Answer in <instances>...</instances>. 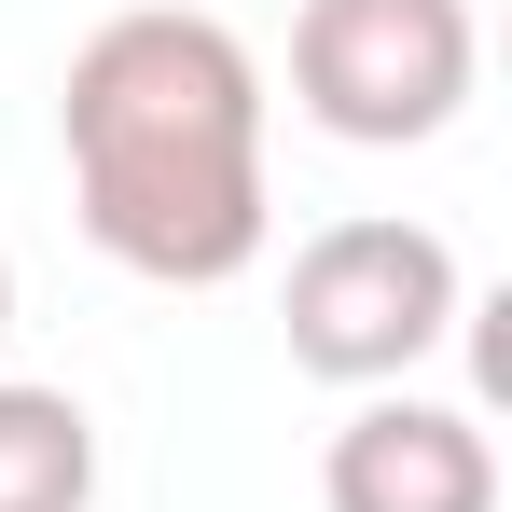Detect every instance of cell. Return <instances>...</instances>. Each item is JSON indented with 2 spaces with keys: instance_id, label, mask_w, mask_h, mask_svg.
Wrapping results in <instances>:
<instances>
[{
  "instance_id": "obj_1",
  "label": "cell",
  "mask_w": 512,
  "mask_h": 512,
  "mask_svg": "<svg viewBox=\"0 0 512 512\" xmlns=\"http://www.w3.org/2000/svg\"><path fill=\"white\" fill-rule=\"evenodd\" d=\"M56 153H70V208L125 277L153 291H222L250 277L277 236L263 194V70L250 42L194 0H125L70 42L56 84Z\"/></svg>"
},
{
  "instance_id": "obj_6",
  "label": "cell",
  "mask_w": 512,
  "mask_h": 512,
  "mask_svg": "<svg viewBox=\"0 0 512 512\" xmlns=\"http://www.w3.org/2000/svg\"><path fill=\"white\" fill-rule=\"evenodd\" d=\"M0 333H14V250H0Z\"/></svg>"
},
{
  "instance_id": "obj_2",
  "label": "cell",
  "mask_w": 512,
  "mask_h": 512,
  "mask_svg": "<svg viewBox=\"0 0 512 512\" xmlns=\"http://www.w3.org/2000/svg\"><path fill=\"white\" fill-rule=\"evenodd\" d=\"M471 319V277L457 250L402 222V208H360V222H319L291 250V291H277V333L319 388H402L429 346Z\"/></svg>"
},
{
  "instance_id": "obj_4",
  "label": "cell",
  "mask_w": 512,
  "mask_h": 512,
  "mask_svg": "<svg viewBox=\"0 0 512 512\" xmlns=\"http://www.w3.org/2000/svg\"><path fill=\"white\" fill-rule=\"evenodd\" d=\"M319 499L333 512H499V443L457 402L360 388V416L319 443Z\"/></svg>"
},
{
  "instance_id": "obj_3",
  "label": "cell",
  "mask_w": 512,
  "mask_h": 512,
  "mask_svg": "<svg viewBox=\"0 0 512 512\" xmlns=\"http://www.w3.org/2000/svg\"><path fill=\"white\" fill-rule=\"evenodd\" d=\"M485 84L471 0H305L291 14V97L346 153H416Z\"/></svg>"
},
{
  "instance_id": "obj_5",
  "label": "cell",
  "mask_w": 512,
  "mask_h": 512,
  "mask_svg": "<svg viewBox=\"0 0 512 512\" xmlns=\"http://www.w3.org/2000/svg\"><path fill=\"white\" fill-rule=\"evenodd\" d=\"M0 512H97V416L0 374Z\"/></svg>"
}]
</instances>
